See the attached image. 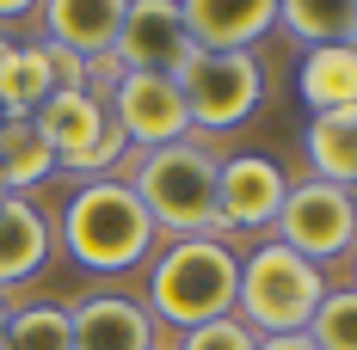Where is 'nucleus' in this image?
Masks as SVG:
<instances>
[{
  "label": "nucleus",
  "instance_id": "20e7f679",
  "mask_svg": "<svg viewBox=\"0 0 357 350\" xmlns=\"http://www.w3.org/2000/svg\"><path fill=\"white\" fill-rule=\"evenodd\" d=\"M326 295L321 264H308L302 252H289L284 240H265L241 258V295H234V314L247 319L259 338H278V332H308V319Z\"/></svg>",
  "mask_w": 357,
  "mask_h": 350
},
{
  "label": "nucleus",
  "instance_id": "f8f14e48",
  "mask_svg": "<svg viewBox=\"0 0 357 350\" xmlns=\"http://www.w3.org/2000/svg\"><path fill=\"white\" fill-rule=\"evenodd\" d=\"M43 43L56 49H74V56H111L117 49V31H123V13L130 0H43Z\"/></svg>",
  "mask_w": 357,
  "mask_h": 350
},
{
  "label": "nucleus",
  "instance_id": "cd10ccee",
  "mask_svg": "<svg viewBox=\"0 0 357 350\" xmlns=\"http://www.w3.org/2000/svg\"><path fill=\"white\" fill-rule=\"evenodd\" d=\"M6 197H13V191H6V184H0V203H6Z\"/></svg>",
  "mask_w": 357,
  "mask_h": 350
},
{
  "label": "nucleus",
  "instance_id": "f257e3e1",
  "mask_svg": "<svg viewBox=\"0 0 357 350\" xmlns=\"http://www.w3.org/2000/svg\"><path fill=\"white\" fill-rule=\"evenodd\" d=\"M234 295H241V252L222 240V234H197V240H173L154 271H148V314L154 326H210V319L234 314Z\"/></svg>",
  "mask_w": 357,
  "mask_h": 350
},
{
  "label": "nucleus",
  "instance_id": "39448f33",
  "mask_svg": "<svg viewBox=\"0 0 357 350\" xmlns=\"http://www.w3.org/2000/svg\"><path fill=\"white\" fill-rule=\"evenodd\" d=\"M185 111H191V136H222L234 123H247L265 99V68L252 49H191V62L173 74Z\"/></svg>",
  "mask_w": 357,
  "mask_h": 350
},
{
  "label": "nucleus",
  "instance_id": "4468645a",
  "mask_svg": "<svg viewBox=\"0 0 357 350\" xmlns=\"http://www.w3.org/2000/svg\"><path fill=\"white\" fill-rule=\"evenodd\" d=\"M50 221L31 197H6L0 203V289H19L50 264Z\"/></svg>",
  "mask_w": 357,
  "mask_h": 350
},
{
  "label": "nucleus",
  "instance_id": "9d476101",
  "mask_svg": "<svg viewBox=\"0 0 357 350\" xmlns=\"http://www.w3.org/2000/svg\"><path fill=\"white\" fill-rule=\"evenodd\" d=\"M68 326H74V350H160V326L136 295H86L68 308Z\"/></svg>",
  "mask_w": 357,
  "mask_h": 350
},
{
  "label": "nucleus",
  "instance_id": "7c9ffc66",
  "mask_svg": "<svg viewBox=\"0 0 357 350\" xmlns=\"http://www.w3.org/2000/svg\"><path fill=\"white\" fill-rule=\"evenodd\" d=\"M0 123H6V117H0Z\"/></svg>",
  "mask_w": 357,
  "mask_h": 350
},
{
  "label": "nucleus",
  "instance_id": "f03ea898",
  "mask_svg": "<svg viewBox=\"0 0 357 350\" xmlns=\"http://www.w3.org/2000/svg\"><path fill=\"white\" fill-rule=\"evenodd\" d=\"M130 191L142 197L154 234H173V240H197L215 234V178H222V154L210 141L185 136L167 148H148L130 154Z\"/></svg>",
  "mask_w": 357,
  "mask_h": 350
},
{
  "label": "nucleus",
  "instance_id": "f3484780",
  "mask_svg": "<svg viewBox=\"0 0 357 350\" xmlns=\"http://www.w3.org/2000/svg\"><path fill=\"white\" fill-rule=\"evenodd\" d=\"M56 93V68L43 37L37 43H13L0 62V117H37V105Z\"/></svg>",
  "mask_w": 357,
  "mask_h": 350
},
{
  "label": "nucleus",
  "instance_id": "2eb2a0df",
  "mask_svg": "<svg viewBox=\"0 0 357 350\" xmlns=\"http://www.w3.org/2000/svg\"><path fill=\"white\" fill-rule=\"evenodd\" d=\"M296 93L308 111H345L357 105V43H321L302 56Z\"/></svg>",
  "mask_w": 357,
  "mask_h": 350
},
{
  "label": "nucleus",
  "instance_id": "6ab92c4d",
  "mask_svg": "<svg viewBox=\"0 0 357 350\" xmlns=\"http://www.w3.org/2000/svg\"><path fill=\"white\" fill-rule=\"evenodd\" d=\"M278 25H284L302 49H321V43H351L357 0H278Z\"/></svg>",
  "mask_w": 357,
  "mask_h": 350
},
{
  "label": "nucleus",
  "instance_id": "dca6fc26",
  "mask_svg": "<svg viewBox=\"0 0 357 350\" xmlns=\"http://www.w3.org/2000/svg\"><path fill=\"white\" fill-rule=\"evenodd\" d=\"M302 148H308V160H314V178L357 191V105L314 111L308 129H302Z\"/></svg>",
  "mask_w": 357,
  "mask_h": 350
},
{
  "label": "nucleus",
  "instance_id": "6e6552de",
  "mask_svg": "<svg viewBox=\"0 0 357 350\" xmlns=\"http://www.w3.org/2000/svg\"><path fill=\"white\" fill-rule=\"evenodd\" d=\"M289 197V178L265 154H222L215 178V234H271Z\"/></svg>",
  "mask_w": 357,
  "mask_h": 350
},
{
  "label": "nucleus",
  "instance_id": "5701e85b",
  "mask_svg": "<svg viewBox=\"0 0 357 350\" xmlns=\"http://www.w3.org/2000/svg\"><path fill=\"white\" fill-rule=\"evenodd\" d=\"M43 49H50V68H56V93H62V86H86V56L56 49V43H43Z\"/></svg>",
  "mask_w": 357,
  "mask_h": 350
},
{
  "label": "nucleus",
  "instance_id": "c756f323",
  "mask_svg": "<svg viewBox=\"0 0 357 350\" xmlns=\"http://www.w3.org/2000/svg\"><path fill=\"white\" fill-rule=\"evenodd\" d=\"M0 319H6V308H0Z\"/></svg>",
  "mask_w": 357,
  "mask_h": 350
},
{
  "label": "nucleus",
  "instance_id": "423d86ee",
  "mask_svg": "<svg viewBox=\"0 0 357 350\" xmlns=\"http://www.w3.org/2000/svg\"><path fill=\"white\" fill-rule=\"evenodd\" d=\"M271 240H284L289 252H302L308 264L345 258V252L357 246V191L326 184V178L289 184L284 209H278V221H271Z\"/></svg>",
  "mask_w": 357,
  "mask_h": 350
},
{
  "label": "nucleus",
  "instance_id": "393cba45",
  "mask_svg": "<svg viewBox=\"0 0 357 350\" xmlns=\"http://www.w3.org/2000/svg\"><path fill=\"white\" fill-rule=\"evenodd\" d=\"M37 6H43V0H0V25H6V19H25Z\"/></svg>",
  "mask_w": 357,
  "mask_h": 350
},
{
  "label": "nucleus",
  "instance_id": "0eeeda50",
  "mask_svg": "<svg viewBox=\"0 0 357 350\" xmlns=\"http://www.w3.org/2000/svg\"><path fill=\"white\" fill-rule=\"evenodd\" d=\"M111 123L123 129L130 154H148V148H167V141H185L191 136V111H185V93H178L173 74H130L111 86Z\"/></svg>",
  "mask_w": 357,
  "mask_h": 350
},
{
  "label": "nucleus",
  "instance_id": "c85d7f7f",
  "mask_svg": "<svg viewBox=\"0 0 357 350\" xmlns=\"http://www.w3.org/2000/svg\"><path fill=\"white\" fill-rule=\"evenodd\" d=\"M351 43H357V25H351Z\"/></svg>",
  "mask_w": 357,
  "mask_h": 350
},
{
  "label": "nucleus",
  "instance_id": "bb28decb",
  "mask_svg": "<svg viewBox=\"0 0 357 350\" xmlns=\"http://www.w3.org/2000/svg\"><path fill=\"white\" fill-rule=\"evenodd\" d=\"M6 49H13V37H0V62H6Z\"/></svg>",
  "mask_w": 357,
  "mask_h": 350
},
{
  "label": "nucleus",
  "instance_id": "1a4fd4ad",
  "mask_svg": "<svg viewBox=\"0 0 357 350\" xmlns=\"http://www.w3.org/2000/svg\"><path fill=\"white\" fill-rule=\"evenodd\" d=\"M191 31H185V13L178 0H130L123 13V31H117V62L130 74H178L191 62Z\"/></svg>",
  "mask_w": 357,
  "mask_h": 350
},
{
  "label": "nucleus",
  "instance_id": "412c9836",
  "mask_svg": "<svg viewBox=\"0 0 357 350\" xmlns=\"http://www.w3.org/2000/svg\"><path fill=\"white\" fill-rule=\"evenodd\" d=\"M308 338L321 350H357V289H326L308 319Z\"/></svg>",
  "mask_w": 357,
  "mask_h": 350
},
{
  "label": "nucleus",
  "instance_id": "a211bd4d",
  "mask_svg": "<svg viewBox=\"0 0 357 350\" xmlns=\"http://www.w3.org/2000/svg\"><path fill=\"white\" fill-rule=\"evenodd\" d=\"M50 173H56V154H50V141L37 136V123L31 117H6L0 123V184L13 197H31Z\"/></svg>",
  "mask_w": 357,
  "mask_h": 350
},
{
  "label": "nucleus",
  "instance_id": "b1692460",
  "mask_svg": "<svg viewBox=\"0 0 357 350\" xmlns=\"http://www.w3.org/2000/svg\"><path fill=\"white\" fill-rule=\"evenodd\" d=\"M259 350H321L308 332H278V338H259Z\"/></svg>",
  "mask_w": 357,
  "mask_h": 350
},
{
  "label": "nucleus",
  "instance_id": "9b49d317",
  "mask_svg": "<svg viewBox=\"0 0 357 350\" xmlns=\"http://www.w3.org/2000/svg\"><path fill=\"white\" fill-rule=\"evenodd\" d=\"M31 123H37V136L50 141V154H56V173H68L74 160L111 129V111H105V99H93L86 86H62V93H50V99L37 105Z\"/></svg>",
  "mask_w": 357,
  "mask_h": 350
},
{
  "label": "nucleus",
  "instance_id": "aec40b11",
  "mask_svg": "<svg viewBox=\"0 0 357 350\" xmlns=\"http://www.w3.org/2000/svg\"><path fill=\"white\" fill-rule=\"evenodd\" d=\"M0 350H74V326L62 301H25L0 319Z\"/></svg>",
  "mask_w": 357,
  "mask_h": 350
},
{
  "label": "nucleus",
  "instance_id": "ddd939ff",
  "mask_svg": "<svg viewBox=\"0 0 357 350\" xmlns=\"http://www.w3.org/2000/svg\"><path fill=\"white\" fill-rule=\"evenodd\" d=\"M197 49H252L278 25V0H178Z\"/></svg>",
  "mask_w": 357,
  "mask_h": 350
},
{
  "label": "nucleus",
  "instance_id": "4be33fe9",
  "mask_svg": "<svg viewBox=\"0 0 357 350\" xmlns=\"http://www.w3.org/2000/svg\"><path fill=\"white\" fill-rule=\"evenodd\" d=\"M178 350H259V332L241 314H228V319H210V326L178 332Z\"/></svg>",
  "mask_w": 357,
  "mask_h": 350
},
{
  "label": "nucleus",
  "instance_id": "7ed1b4c3",
  "mask_svg": "<svg viewBox=\"0 0 357 350\" xmlns=\"http://www.w3.org/2000/svg\"><path fill=\"white\" fill-rule=\"evenodd\" d=\"M62 246L80 271H99V277L136 271L154 252V221H148L142 197L130 191V178H86L62 203Z\"/></svg>",
  "mask_w": 357,
  "mask_h": 350
},
{
  "label": "nucleus",
  "instance_id": "a878e982",
  "mask_svg": "<svg viewBox=\"0 0 357 350\" xmlns=\"http://www.w3.org/2000/svg\"><path fill=\"white\" fill-rule=\"evenodd\" d=\"M351 289H357V246H351Z\"/></svg>",
  "mask_w": 357,
  "mask_h": 350
}]
</instances>
